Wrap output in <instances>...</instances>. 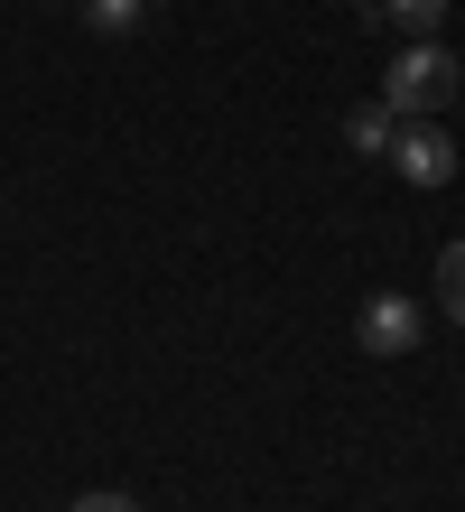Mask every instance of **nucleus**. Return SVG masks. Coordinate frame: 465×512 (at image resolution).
Returning a JSON list of instances; mask_svg holds the SVG:
<instances>
[{"label":"nucleus","instance_id":"obj_1","mask_svg":"<svg viewBox=\"0 0 465 512\" xmlns=\"http://www.w3.org/2000/svg\"><path fill=\"white\" fill-rule=\"evenodd\" d=\"M382 103L400 112V122H438V112L456 103V56L438 38H410L391 56V75H382Z\"/></svg>","mask_w":465,"mask_h":512},{"label":"nucleus","instance_id":"obj_2","mask_svg":"<svg viewBox=\"0 0 465 512\" xmlns=\"http://www.w3.org/2000/svg\"><path fill=\"white\" fill-rule=\"evenodd\" d=\"M382 159H391L400 177H410V187H447V177H456V140H447L438 122H400Z\"/></svg>","mask_w":465,"mask_h":512},{"label":"nucleus","instance_id":"obj_3","mask_svg":"<svg viewBox=\"0 0 465 512\" xmlns=\"http://www.w3.org/2000/svg\"><path fill=\"white\" fill-rule=\"evenodd\" d=\"M354 336H363V354H419V298L372 289L363 317H354Z\"/></svg>","mask_w":465,"mask_h":512},{"label":"nucleus","instance_id":"obj_4","mask_svg":"<svg viewBox=\"0 0 465 512\" xmlns=\"http://www.w3.org/2000/svg\"><path fill=\"white\" fill-rule=\"evenodd\" d=\"M345 131H354V149H363V159H382V149H391V131H400V112H391V103H363Z\"/></svg>","mask_w":465,"mask_h":512},{"label":"nucleus","instance_id":"obj_5","mask_svg":"<svg viewBox=\"0 0 465 512\" xmlns=\"http://www.w3.org/2000/svg\"><path fill=\"white\" fill-rule=\"evenodd\" d=\"M382 19L410 28V38H438V28H447V0H382Z\"/></svg>","mask_w":465,"mask_h":512},{"label":"nucleus","instance_id":"obj_6","mask_svg":"<svg viewBox=\"0 0 465 512\" xmlns=\"http://www.w3.org/2000/svg\"><path fill=\"white\" fill-rule=\"evenodd\" d=\"M438 298H447V317L465 326V243H447V252H438Z\"/></svg>","mask_w":465,"mask_h":512},{"label":"nucleus","instance_id":"obj_7","mask_svg":"<svg viewBox=\"0 0 465 512\" xmlns=\"http://www.w3.org/2000/svg\"><path fill=\"white\" fill-rule=\"evenodd\" d=\"M84 19H93V28H103V38H121V28H131V19H140V0H84Z\"/></svg>","mask_w":465,"mask_h":512},{"label":"nucleus","instance_id":"obj_8","mask_svg":"<svg viewBox=\"0 0 465 512\" xmlns=\"http://www.w3.org/2000/svg\"><path fill=\"white\" fill-rule=\"evenodd\" d=\"M66 512H140V503H131V494H75Z\"/></svg>","mask_w":465,"mask_h":512}]
</instances>
